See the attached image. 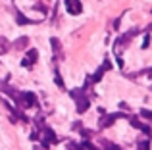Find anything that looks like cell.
Returning a JSON list of instances; mask_svg holds the SVG:
<instances>
[{
  "label": "cell",
  "mask_w": 152,
  "mask_h": 150,
  "mask_svg": "<svg viewBox=\"0 0 152 150\" xmlns=\"http://www.w3.org/2000/svg\"><path fill=\"white\" fill-rule=\"evenodd\" d=\"M146 75H148V77L152 79V68H150V69H146Z\"/></svg>",
  "instance_id": "18"
},
{
  "label": "cell",
  "mask_w": 152,
  "mask_h": 150,
  "mask_svg": "<svg viewBox=\"0 0 152 150\" xmlns=\"http://www.w3.org/2000/svg\"><path fill=\"white\" fill-rule=\"evenodd\" d=\"M10 41H8L6 37H0V56H2V54H6L8 50H10Z\"/></svg>",
  "instance_id": "10"
},
{
  "label": "cell",
  "mask_w": 152,
  "mask_h": 150,
  "mask_svg": "<svg viewBox=\"0 0 152 150\" xmlns=\"http://www.w3.org/2000/svg\"><path fill=\"white\" fill-rule=\"evenodd\" d=\"M66 8H67V12L73 14V15H79L83 12V6H81L79 0H66Z\"/></svg>",
  "instance_id": "3"
},
{
  "label": "cell",
  "mask_w": 152,
  "mask_h": 150,
  "mask_svg": "<svg viewBox=\"0 0 152 150\" xmlns=\"http://www.w3.org/2000/svg\"><path fill=\"white\" fill-rule=\"evenodd\" d=\"M54 81H56V85L60 87V89H64V81H62V77H60V73H56V77H54Z\"/></svg>",
  "instance_id": "15"
},
{
  "label": "cell",
  "mask_w": 152,
  "mask_h": 150,
  "mask_svg": "<svg viewBox=\"0 0 152 150\" xmlns=\"http://www.w3.org/2000/svg\"><path fill=\"white\" fill-rule=\"evenodd\" d=\"M27 44H29V39L27 37H19L18 41L14 42V48L15 50H23V48H27Z\"/></svg>",
  "instance_id": "9"
},
{
  "label": "cell",
  "mask_w": 152,
  "mask_h": 150,
  "mask_svg": "<svg viewBox=\"0 0 152 150\" xmlns=\"http://www.w3.org/2000/svg\"><path fill=\"white\" fill-rule=\"evenodd\" d=\"M50 44H52V50H54L56 54H62V44H60L58 39H50Z\"/></svg>",
  "instance_id": "12"
},
{
  "label": "cell",
  "mask_w": 152,
  "mask_h": 150,
  "mask_svg": "<svg viewBox=\"0 0 152 150\" xmlns=\"http://www.w3.org/2000/svg\"><path fill=\"white\" fill-rule=\"evenodd\" d=\"M133 35H137V29H131L129 33H125L121 39H118V44H115V48H121V46H125L127 42H129V39L133 37Z\"/></svg>",
  "instance_id": "6"
},
{
  "label": "cell",
  "mask_w": 152,
  "mask_h": 150,
  "mask_svg": "<svg viewBox=\"0 0 152 150\" xmlns=\"http://www.w3.org/2000/svg\"><path fill=\"white\" fill-rule=\"evenodd\" d=\"M118 117H121V114H114V116H106V117H102V119H100V127H102V129L110 127V125L114 123Z\"/></svg>",
  "instance_id": "7"
},
{
  "label": "cell",
  "mask_w": 152,
  "mask_h": 150,
  "mask_svg": "<svg viewBox=\"0 0 152 150\" xmlns=\"http://www.w3.org/2000/svg\"><path fill=\"white\" fill-rule=\"evenodd\" d=\"M137 150H150V143H148V141H139Z\"/></svg>",
  "instance_id": "13"
},
{
  "label": "cell",
  "mask_w": 152,
  "mask_h": 150,
  "mask_svg": "<svg viewBox=\"0 0 152 150\" xmlns=\"http://www.w3.org/2000/svg\"><path fill=\"white\" fill-rule=\"evenodd\" d=\"M71 96L77 100V112L79 114H83L87 108H89V96H85V90L83 89H75V90H71Z\"/></svg>",
  "instance_id": "1"
},
{
  "label": "cell",
  "mask_w": 152,
  "mask_h": 150,
  "mask_svg": "<svg viewBox=\"0 0 152 150\" xmlns=\"http://www.w3.org/2000/svg\"><path fill=\"white\" fill-rule=\"evenodd\" d=\"M19 104L21 106H25V108H31V106H35L37 104V98H35V94L33 92H21L19 94Z\"/></svg>",
  "instance_id": "2"
},
{
  "label": "cell",
  "mask_w": 152,
  "mask_h": 150,
  "mask_svg": "<svg viewBox=\"0 0 152 150\" xmlns=\"http://www.w3.org/2000/svg\"><path fill=\"white\" fill-rule=\"evenodd\" d=\"M56 141V135H54V131L48 127H45V139H42V146H48V144H52Z\"/></svg>",
  "instance_id": "5"
},
{
  "label": "cell",
  "mask_w": 152,
  "mask_h": 150,
  "mask_svg": "<svg viewBox=\"0 0 152 150\" xmlns=\"http://www.w3.org/2000/svg\"><path fill=\"white\" fill-rule=\"evenodd\" d=\"M131 125H133V127H137V129H141L142 133H145V135H150V127L148 125H145V123H141V121L139 119H135V117H131Z\"/></svg>",
  "instance_id": "8"
},
{
  "label": "cell",
  "mask_w": 152,
  "mask_h": 150,
  "mask_svg": "<svg viewBox=\"0 0 152 150\" xmlns=\"http://www.w3.org/2000/svg\"><path fill=\"white\" fill-rule=\"evenodd\" d=\"M141 116H145V117H148V119H152V112H148V110H142Z\"/></svg>",
  "instance_id": "16"
},
{
  "label": "cell",
  "mask_w": 152,
  "mask_h": 150,
  "mask_svg": "<svg viewBox=\"0 0 152 150\" xmlns=\"http://www.w3.org/2000/svg\"><path fill=\"white\" fill-rule=\"evenodd\" d=\"M102 148H104V150H123L121 146H118V144L110 143V141H102Z\"/></svg>",
  "instance_id": "11"
},
{
  "label": "cell",
  "mask_w": 152,
  "mask_h": 150,
  "mask_svg": "<svg viewBox=\"0 0 152 150\" xmlns=\"http://www.w3.org/2000/svg\"><path fill=\"white\" fill-rule=\"evenodd\" d=\"M148 44H150V35H146V37H145V42H142V48H146Z\"/></svg>",
  "instance_id": "17"
},
{
  "label": "cell",
  "mask_w": 152,
  "mask_h": 150,
  "mask_svg": "<svg viewBox=\"0 0 152 150\" xmlns=\"http://www.w3.org/2000/svg\"><path fill=\"white\" fill-rule=\"evenodd\" d=\"M37 58H39V52H37V50H35V48L29 50V52H27V58L21 62V66H25V68H31V66L37 62Z\"/></svg>",
  "instance_id": "4"
},
{
  "label": "cell",
  "mask_w": 152,
  "mask_h": 150,
  "mask_svg": "<svg viewBox=\"0 0 152 150\" xmlns=\"http://www.w3.org/2000/svg\"><path fill=\"white\" fill-rule=\"evenodd\" d=\"M15 17H18V23H19V25H25V23H29V19H27L25 15L21 14V12H18V14H15Z\"/></svg>",
  "instance_id": "14"
}]
</instances>
